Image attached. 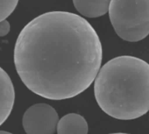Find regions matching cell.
Returning a JSON list of instances; mask_svg holds the SVG:
<instances>
[{
    "mask_svg": "<svg viewBox=\"0 0 149 134\" xmlns=\"http://www.w3.org/2000/svg\"><path fill=\"white\" fill-rule=\"evenodd\" d=\"M0 134H13V133H8V132H4V131H0Z\"/></svg>",
    "mask_w": 149,
    "mask_h": 134,
    "instance_id": "30bf717a",
    "label": "cell"
},
{
    "mask_svg": "<svg viewBox=\"0 0 149 134\" xmlns=\"http://www.w3.org/2000/svg\"><path fill=\"white\" fill-rule=\"evenodd\" d=\"M10 26L7 20H2L0 21V37H3L7 35L10 31Z\"/></svg>",
    "mask_w": 149,
    "mask_h": 134,
    "instance_id": "9c48e42d",
    "label": "cell"
},
{
    "mask_svg": "<svg viewBox=\"0 0 149 134\" xmlns=\"http://www.w3.org/2000/svg\"><path fill=\"white\" fill-rule=\"evenodd\" d=\"M102 45L93 26L67 11L44 13L19 33L14 49L17 72L33 93L51 100L72 99L95 80Z\"/></svg>",
    "mask_w": 149,
    "mask_h": 134,
    "instance_id": "6da1fadb",
    "label": "cell"
},
{
    "mask_svg": "<svg viewBox=\"0 0 149 134\" xmlns=\"http://www.w3.org/2000/svg\"><path fill=\"white\" fill-rule=\"evenodd\" d=\"M58 134H87L88 124L84 117L77 113L63 116L57 125Z\"/></svg>",
    "mask_w": 149,
    "mask_h": 134,
    "instance_id": "8992f818",
    "label": "cell"
},
{
    "mask_svg": "<svg viewBox=\"0 0 149 134\" xmlns=\"http://www.w3.org/2000/svg\"><path fill=\"white\" fill-rule=\"evenodd\" d=\"M110 134H128V133H110Z\"/></svg>",
    "mask_w": 149,
    "mask_h": 134,
    "instance_id": "8fae6325",
    "label": "cell"
},
{
    "mask_svg": "<svg viewBox=\"0 0 149 134\" xmlns=\"http://www.w3.org/2000/svg\"><path fill=\"white\" fill-rule=\"evenodd\" d=\"M109 17L117 35L138 42L149 35V0H111Z\"/></svg>",
    "mask_w": 149,
    "mask_h": 134,
    "instance_id": "3957f363",
    "label": "cell"
},
{
    "mask_svg": "<svg viewBox=\"0 0 149 134\" xmlns=\"http://www.w3.org/2000/svg\"><path fill=\"white\" fill-rule=\"evenodd\" d=\"M58 115L47 104H36L28 108L23 116V127L26 134H54Z\"/></svg>",
    "mask_w": 149,
    "mask_h": 134,
    "instance_id": "277c9868",
    "label": "cell"
},
{
    "mask_svg": "<svg viewBox=\"0 0 149 134\" xmlns=\"http://www.w3.org/2000/svg\"><path fill=\"white\" fill-rule=\"evenodd\" d=\"M18 0H0V21L7 18L15 10Z\"/></svg>",
    "mask_w": 149,
    "mask_h": 134,
    "instance_id": "ba28073f",
    "label": "cell"
},
{
    "mask_svg": "<svg viewBox=\"0 0 149 134\" xmlns=\"http://www.w3.org/2000/svg\"><path fill=\"white\" fill-rule=\"evenodd\" d=\"M15 101V91L7 72L0 67V126L9 118Z\"/></svg>",
    "mask_w": 149,
    "mask_h": 134,
    "instance_id": "5b68a950",
    "label": "cell"
},
{
    "mask_svg": "<svg viewBox=\"0 0 149 134\" xmlns=\"http://www.w3.org/2000/svg\"><path fill=\"white\" fill-rule=\"evenodd\" d=\"M94 95L100 109L120 120H132L149 112V64L133 56L106 63L94 80Z\"/></svg>",
    "mask_w": 149,
    "mask_h": 134,
    "instance_id": "7a4b0ae2",
    "label": "cell"
},
{
    "mask_svg": "<svg viewBox=\"0 0 149 134\" xmlns=\"http://www.w3.org/2000/svg\"><path fill=\"white\" fill-rule=\"evenodd\" d=\"M75 9L84 17H99L107 13L111 0H72Z\"/></svg>",
    "mask_w": 149,
    "mask_h": 134,
    "instance_id": "52a82bcc",
    "label": "cell"
}]
</instances>
